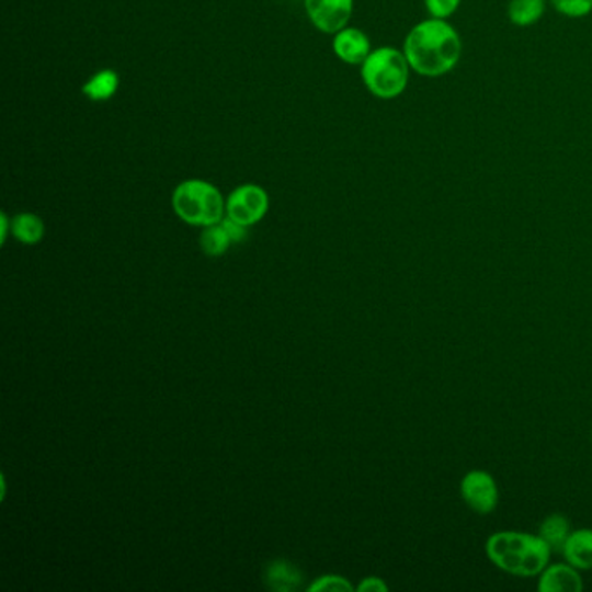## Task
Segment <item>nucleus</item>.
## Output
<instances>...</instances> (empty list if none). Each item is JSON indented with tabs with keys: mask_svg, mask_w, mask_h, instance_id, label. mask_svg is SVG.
Wrapping results in <instances>:
<instances>
[{
	"mask_svg": "<svg viewBox=\"0 0 592 592\" xmlns=\"http://www.w3.org/2000/svg\"><path fill=\"white\" fill-rule=\"evenodd\" d=\"M463 37L448 20L425 18L409 30L403 53L413 73L440 79L457 68L463 58Z\"/></svg>",
	"mask_w": 592,
	"mask_h": 592,
	"instance_id": "nucleus-1",
	"label": "nucleus"
},
{
	"mask_svg": "<svg viewBox=\"0 0 592 592\" xmlns=\"http://www.w3.org/2000/svg\"><path fill=\"white\" fill-rule=\"evenodd\" d=\"M488 561L508 576L538 577L549 565L553 549L540 535L501 530L485 543Z\"/></svg>",
	"mask_w": 592,
	"mask_h": 592,
	"instance_id": "nucleus-2",
	"label": "nucleus"
},
{
	"mask_svg": "<svg viewBox=\"0 0 592 592\" xmlns=\"http://www.w3.org/2000/svg\"><path fill=\"white\" fill-rule=\"evenodd\" d=\"M410 73L412 68L403 49L389 46L372 50L360 71L367 91L379 100L400 98L409 88Z\"/></svg>",
	"mask_w": 592,
	"mask_h": 592,
	"instance_id": "nucleus-3",
	"label": "nucleus"
},
{
	"mask_svg": "<svg viewBox=\"0 0 592 592\" xmlns=\"http://www.w3.org/2000/svg\"><path fill=\"white\" fill-rule=\"evenodd\" d=\"M172 209L181 221L192 226H213L226 216V201L209 181L186 180L172 193Z\"/></svg>",
	"mask_w": 592,
	"mask_h": 592,
	"instance_id": "nucleus-4",
	"label": "nucleus"
},
{
	"mask_svg": "<svg viewBox=\"0 0 592 592\" xmlns=\"http://www.w3.org/2000/svg\"><path fill=\"white\" fill-rule=\"evenodd\" d=\"M267 209H270V196L259 184H242L226 198V216L247 228L261 221L266 216Z\"/></svg>",
	"mask_w": 592,
	"mask_h": 592,
	"instance_id": "nucleus-5",
	"label": "nucleus"
},
{
	"mask_svg": "<svg viewBox=\"0 0 592 592\" xmlns=\"http://www.w3.org/2000/svg\"><path fill=\"white\" fill-rule=\"evenodd\" d=\"M460 497L473 513L487 516L499 505V487L496 478L483 469L466 473L459 487Z\"/></svg>",
	"mask_w": 592,
	"mask_h": 592,
	"instance_id": "nucleus-6",
	"label": "nucleus"
},
{
	"mask_svg": "<svg viewBox=\"0 0 592 592\" xmlns=\"http://www.w3.org/2000/svg\"><path fill=\"white\" fill-rule=\"evenodd\" d=\"M305 8L309 20L320 32L335 35L350 23L355 0H305Z\"/></svg>",
	"mask_w": 592,
	"mask_h": 592,
	"instance_id": "nucleus-7",
	"label": "nucleus"
},
{
	"mask_svg": "<svg viewBox=\"0 0 592 592\" xmlns=\"http://www.w3.org/2000/svg\"><path fill=\"white\" fill-rule=\"evenodd\" d=\"M332 47H334L335 56L341 59L342 64L360 65V67L372 53L371 38L363 30L355 29V26L339 30L338 34L334 35Z\"/></svg>",
	"mask_w": 592,
	"mask_h": 592,
	"instance_id": "nucleus-8",
	"label": "nucleus"
},
{
	"mask_svg": "<svg viewBox=\"0 0 592 592\" xmlns=\"http://www.w3.org/2000/svg\"><path fill=\"white\" fill-rule=\"evenodd\" d=\"M537 589L540 592H582L584 580L580 570L565 561L547 565L538 576Z\"/></svg>",
	"mask_w": 592,
	"mask_h": 592,
	"instance_id": "nucleus-9",
	"label": "nucleus"
},
{
	"mask_svg": "<svg viewBox=\"0 0 592 592\" xmlns=\"http://www.w3.org/2000/svg\"><path fill=\"white\" fill-rule=\"evenodd\" d=\"M561 555L577 570H592V528L571 530Z\"/></svg>",
	"mask_w": 592,
	"mask_h": 592,
	"instance_id": "nucleus-10",
	"label": "nucleus"
},
{
	"mask_svg": "<svg viewBox=\"0 0 592 592\" xmlns=\"http://www.w3.org/2000/svg\"><path fill=\"white\" fill-rule=\"evenodd\" d=\"M549 0H509L508 20L514 26L526 29L543 20Z\"/></svg>",
	"mask_w": 592,
	"mask_h": 592,
	"instance_id": "nucleus-11",
	"label": "nucleus"
},
{
	"mask_svg": "<svg viewBox=\"0 0 592 592\" xmlns=\"http://www.w3.org/2000/svg\"><path fill=\"white\" fill-rule=\"evenodd\" d=\"M118 86H121V77H118L117 71L105 68V70L96 71L82 86V92L91 101H109L110 98L117 94Z\"/></svg>",
	"mask_w": 592,
	"mask_h": 592,
	"instance_id": "nucleus-12",
	"label": "nucleus"
},
{
	"mask_svg": "<svg viewBox=\"0 0 592 592\" xmlns=\"http://www.w3.org/2000/svg\"><path fill=\"white\" fill-rule=\"evenodd\" d=\"M570 534V520L565 514L559 513H553L544 517L540 528H538V535L549 544L553 553H561Z\"/></svg>",
	"mask_w": 592,
	"mask_h": 592,
	"instance_id": "nucleus-13",
	"label": "nucleus"
},
{
	"mask_svg": "<svg viewBox=\"0 0 592 592\" xmlns=\"http://www.w3.org/2000/svg\"><path fill=\"white\" fill-rule=\"evenodd\" d=\"M11 231H13L18 242L25 243V246H35V243L43 240L46 226H44L43 219L35 216V214L22 213L16 214L13 221H11Z\"/></svg>",
	"mask_w": 592,
	"mask_h": 592,
	"instance_id": "nucleus-14",
	"label": "nucleus"
},
{
	"mask_svg": "<svg viewBox=\"0 0 592 592\" xmlns=\"http://www.w3.org/2000/svg\"><path fill=\"white\" fill-rule=\"evenodd\" d=\"M266 582L273 591L288 592L299 588L300 573L287 561H275L266 570Z\"/></svg>",
	"mask_w": 592,
	"mask_h": 592,
	"instance_id": "nucleus-15",
	"label": "nucleus"
},
{
	"mask_svg": "<svg viewBox=\"0 0 592 592\" xmlns=\"http://www.w3.org/2000/svg\"><path fill=\"white\" fill-rule=\"evenodd\" d=\"M231 238L226 234L221 223L217 225L205 226L204 231L201 235V247L205 254L210 258H217V255L225 254L231 246Z\"/></svg>",
	"mask_w": 592,
	"mask_h": 592,
	"instance_id": "nucleus-16",
	"label": "nucleus"
},
{
	"mask_svg": "<svg viewBox=\"0 0 592 592\" xmlns=\"http://www.w3.org/2000/svg\"><path fill=\"white\" fill-rule=\"evenodd\" d=\"M556 13L570 20H582L592 13V0H549Z\"/></svg>",
	"mask_w": 592,
	"mask_h": 592,
	"instance_id": "nucleus-17",
	"label": "nucleus"
},
{
	"mask_svg": "<svg viewBox=\"0 0 592 592\" xmlns=\"http://www.w3.org/2000/svg\"><path fill=\"white\" fill-rule=\"evenodd\" d=\"M463 5V0H424V8L431 18L451 20Z\"/></svg>",
	"mask_w": 592,
	"mask_h": 592,
	"instance_id": "nucleus-18",
	"label": "nucleus"
},
{
	"mask_svg": "<svg viewBox=\"0 0 592 592\" xmlns=\"http://www.w3.org/2000/svg\"><path fill=\"white\" fill-rule=\"evenodd\" d=\"M309 592H320V591H329V592H346V591H355V588L348 582V579H344V577L339 576H326L320 577V579L317 580V582H314V584L309 585L308 588Z\"/></svg>",
	"mask_w": 592,
	"mask_h": 592,
	"instance_id": "nucleus-19",
	"label": "nucleus"
},
{
	"mask_svg": "<svg viewBox=\"0 0 592 592\" xmlns=\"http://www.w3.org/2000/svg\"><path fill=\"white\" fill-rule=\"evenodd\" d=\"M223 228H225L228 237L231 238V242H243L247 238V226L240 225V223L234 221L231 217L225 216L221 221Z\"/></svg>",
	"mask_w": 592,
	"mask_h": 592,
	"instance_id": "nucleus-20",
	"label": "nucleus"
},
{
	"mask_svg": "<svg viewBox=\"0 0 592 592\" xmlns=\"http://www.w3.org/2000/svg\"><path fill=\"white\" fill-rule=\"evenodd\" d=\"M388 584L384 582L383 579H379V577H367V579H363L362 582H360L358 588H356V591L360 592H386L388 591Z\"/></svg>",
	"mask_w": 592,
	"mask_h": 592,
	"instance_id": "nucleus-21",
	"label": "nucleus"
},
{
	"mask_svg": "<svg viewBox=\"0 0 592 592\" xmlns=\"http://www.w3.org/2000/svg\"><path fill=\"white\" fill-rule=\"evenodd\" d=\"M9 228H11V221H9L8 214L2 213L0 216V242L5 243L8 240Z\"/></svg>",
	"mask_w": 592,
	"mask_h": 592,
	"instance_id": "nucleus-22",
	"label": "nucleus"
},
{
	"mask_svg": "<svg viewBox=\"0 0 592 592\" xmlns=\"http://www.w3.org/2000/svg\"><path fill=\"white\" fill-rule=\"evenodd\" d=\"M591 439H592V433H591Z\"/></svg>",
	"mask_w": 592,
	"mask_h": 592,
	"instance_id": "nucleus-23",
	"label": "nucleus"
}]
</instances>
